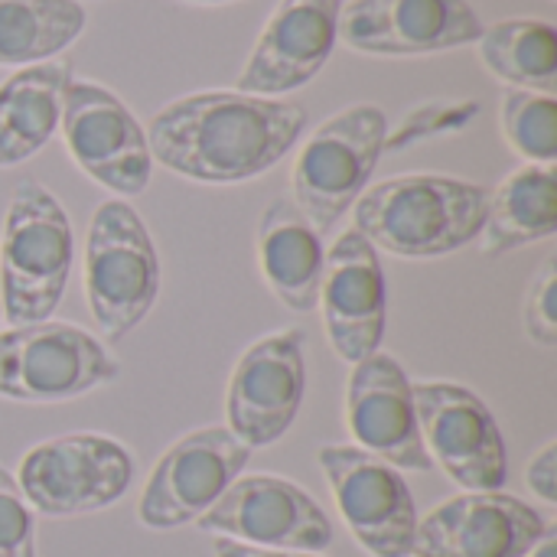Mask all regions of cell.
Returning <instances> with one entry per match:
<instances>
[{"label": "cell", "instance_id": "21", "mask_svg": "<svg viewBox=\"0 0 557 557\" xmlns=\"http://www.w3.org/2000/svg\"><path fill=\"white\" fill-rule=\"evenodd\" d=\"M557 232V173L555 166L525 163L512 170L493 193L483 222V251L509 255L525 245L545 242Z\"/></svg>", "mask_w": 557, "mask_h": 557}, {"label": "cell", "instance_id": "23", "mask_svg": "<svg viewBox=\"0 0 557 557\" xmlns=\"http://www.w3.org/2000/svg\"><path fill=\"white\" fill-rule=\"evenodd\" d=\"M85 23L78 0H0V65L49 62L82 36Z\"/></svg>", "mask_w": 557, "mask_h": 557}, {"label": "cell", "instance_id": "14", "mask_svg": "<svg viewBox=\"0 0 557 557\" xmlns=\"http://www.w3.org/2000/svg\"><path fill=\"white\" fill-rule=\"evenodd\" d=\"M545 532L542 512L506 490L460 493L418 519L411 557H525Z\"/></svg>", "mask_w": 557, "mask_h": 557}, {"label": "cell", "instance_id": "11", "mask_svg": "<svg viewBox=\"0 0 557 557\" xmlns=\"http://www.w3.org/2000/svg\"><path fill=\"white\" fill-rule=\"evenodd\" d=\"M307 392V333L297 326L277 330L251 343L225 392L228 431L248 447L277 444L297 421Z\"/></svg>", "mask_w": 557, "mask_h": 557}, {"label": "cell", "instance_id": "12", "mask_svg": "<svg viewBox=\"0 0 557 557\" xmlns=\"http://www.w3.org/2000/svg\"><path fill=\"white\" fill-rule=\"evenodd\" d=\"M196 525L255 548L320 555L333 545V522L323 506L294 480L268 473H242Z\"/></svg>", "mask_w": 557, "mask_h": 557}, {"label": "cell", "instance_id": "7", "mask_svg": "<svg viewBox=\"0 0 557 557\" xmlns=\"http://www.w3.org/2000/svg\"><path fill=\"white\" fill-rule=\"evenodd\" d=\"M13 480L29 509L42 516H91L127 496L134 483V457L108 434L78 431L29 447Z\"/></svg>", "mask_w": 557, "mask_h": 557}, {"label": "cell", "instance_id": "10", "mask_svg": "<svg viewBox=\"0 0 557 557\" xmlns=\"http://www.w3.org/2000/svg\"><path fill=\"white\" fill-rule=\"evenodd\" d=\"M251 450L228 428L183 434L150 470L137 519L150 532H173L199 522L219 496L245 473Z\"/></svg>", "mask_w": 557, "mask_h": 557}, {"label": "cell", "instance_id": "24", "mask_svg": "<svg viewBox=\"0 0 557 557\" xmlns=\"http://www.w3.org/2000/svg\"><path fill=\"white\" fill-rule=\"evenodd\" d=\"M499 124L509 147L529 163L555 166L557 160V101L555 95L506 88L499 101Z\"/></svg>", "mask_w": 557, "mask_h": 557}, {"label": "cell", "instance_id": "13", "mask_svg": "<svg viewBox=\"0 0 557 557\" xmlns=\"http://www.w3.org/2000/svg\"><path fill=\"white\" fill-rule=\"evenodd\" d=\"M317 463L330 480L339 516L369 555L411 557L418 509L401 470L349 444L323 447Z\"/></svg>", "mask_w": 557, "mask_h": 557}, {"label": "cell", "instance_id": "2", "mask_svg": "<svg viewBox=\"0 0 557 557\" xmlns=\"http://www.w3.org/2000/svg\"><path fill=\"white\" fill-rule=\"evenodd\" d=\"M490 189L441 173L388 176L352 202L356 232L395 258H444L480 238Z\"/></svg>", "mask_w": 557, "mask_h": 557}, {"label": "cell", "instance_id": "31", "mask_svg": "<svg viewBox=\"0 0 557 557\" xmlns=\"http://www.w3.org/2000/svg\"><path fill=\"white\" fill-rule=\"evenodd\" d=\"M189 3H232V0H189Z\"/></svg>", "mask_w": 557, "mask_h": 557}, {"label": "cell", "instance_id": "27", "mask_svg": "<svg viewBox=\"0 0 557 557\" xmlns=\"http://www.w3.org/2000/svg\"><path fill=\"white\" fill-rule=\"evenodd\" d=\"M525 336L545 349L557 346V268L555 258L545 261V268L539 271V277L532 281V290L525 297Z\"/></svg>", "mask_w": 557, "mask_h": 557}, {"label": "cell", "instance_id": "20", "mask_svg": "<svg viewBox=\"0 0 557 557\" xmlns=\"http://www.w3.org/2000/svg\"><path fill=\"white\" fill-rule=\"evenodd\" d=\"M65 59L16 69L0 82V170L36 157L62 121L65 85L72 82Z\"/></svg>", "mask_w": 557, "mask_h": 557}, {"label": "cell", "instance_id": "19", "mask_svg": "<svg viewBox=\"0 0 557 557\" xmlns=\"http://www.w3.org/2000/svg\"><path fill=\"white\" fill-rule=\"evenodd\" d=\"M258 268L271 294L294 313H313L323 277V238L290 196H277L258 219Z\"/></svg>", "mask_w": 557, "mask_h": 557}, {"label": "cell", "instance_id": "5", "mask_svg": "<svg viewBox=\"0 0 557 557\" xmlns=\"http://www.w3.org/2000/svg\"><path fill=\"white\" fill-rule=\"evenodd\" d=\"M385 134L388 117L379 104H349L304 140L290 170V199L320 235L366 193L385 153Z\"/></svg>", "mask_w": 557, "mask_h": 557}, {"label": "cell", "instance_id": "9", "mask_svg": "<svg viewBox=\"0 0 557 557\" xmlns=\"http://www.w3.org/2000/svg\"><path fill=\"white\" fill-rule=\"evenodd\" d=\"M62 140L75 166L117 196H140L153 176L147 127L104 85L72 78L62 98Z\"/></svg>", "mask_w": 557, "mask_h": 557}, {"label": "cell", "instance_id": "4", "mask_svg": "<svg viewBox=\"0 0 557 557\" xmlns=\"http://www.w3.org/2000/svg\"><path fill=\"white\" fill-rule=\"evenodd\" d=\"M160 297V255L147 222L124 199H104L85 242V300L101 339H127Z\"/></svg>", "mask_w": 557, "mask_h": 557}, {"label": "cell", "instance_id": "15", "mask_svg": "<svg viewBox=\"0 0 557 557\" xmlns=\"http://www.w3.org/2000/svg\"><path fill=\"white\" fill-rule=\"evenodd\" d=\"M483 33L467 0H346L339 39L366 55H431L473 46Z\"/></svg>", "mask_w": 557, "mask_h": 557}, {"label": "cell", "instance_id": "6", "mask_svg": "<svg viewBox=\"0 0 557 557\" xmlns=\"http://www.w3.org/2000/svg\"><path fill=\"white\" fill-rule=\"evenodd\" d=\"M117 372L108 346L75 323L42 320L0 333V398L62 405L114 382Z\"/></svg>", "mask_w": 557, "mask_h": 557}, {"label": "cell", "instance_id": "1", "mask_svg": "<svg viewBox=\"0 0 557 557\" xmlns=\"http://www.w3.org/2000/svg\"><path fill=\"white\" fill-rule=\"evenodd\" d=\"M307 108L238 88L193 91L147 124L150 157L193 183L232 186L277 166L307 131Z\"/></svg>", "mask_w": 557, "mask_h": 557}, {"label": "cell", "instance_id": "22", "mask_svg": "<svg viewBox=\"0 0 557 557\" xmlns=\"http://www.w3.org/2000/svg\"><path fill=\"white\" fill-rule=\"evenodd\" d=\"M476 46L483 65L509 88L557 91V29L548 20H499L483 26Z\"/></svg>", "mask_w": 557, "mask_h": 557}, {"label": "cell", "instance_id": "28", "mask_svg": "<svg viewBox=\"0 0 557 557\" xmlns=\"http://www.w3.org/2000/svg\"><path fill=\"white\" fill-rule=\"evenodd\" d=\"M525 483L545 506H557V441H548L532 457V463L525 470Z\"/></svg>", "mask_w": 557, "mask_h": 557}, {"label": "cell", "instance_id": "30", "mask_svg": "<svg viewBox=\"0 0 557 557\" xmlns=\"http://www.w3.org/2000/svg\"><path fill=\"white\" fill-rule=\"evenodd\" d=\"M525 557H557V529H548V532L542 535V542H539Z\"/></svg>", "mask_w": 557, "mask_h": 557}, {"label": "cell", "instance_id": "32", "mask_svg": "<svg viewBox=\"0 0 557 557\" xmlns=\"http://www.w3.org/2000/svg\"><path fill=\"white\" fill-rule=\"evenodd\" d=\"M0 323H3V297H0Z\"/></svg>", "mask_w": 557, "mask_h": 557}, {"label": "cell", "instance_id": "16", "mask_svg": "<svg viewBox=\"0 0 557 557\" xmlns=\"http://www.w3.org/2000/svg\"><path fill=\"white\" fill-rule=\"evenodd\" d=\"M317 307H323L330 346L343 362L356 366L382 349L388 323L385 271L379 251L356 228L330 245Z\"/></svg>", "mask_w": 557, "mask_h": 557}, {"label": "cell", "instance_id": "25", "mask_svg": "<svg viewBox=\"0 0 557 557\" xmlns=\"http://www.w3.org/2000/svg\"><path fill=\"white\" fill-rule=\"evenodd\" d=\"M476 111H480L476 101H431V104H421L398 124V131L385 134V150H405V147H411L418 140H431V137H441L447 131H460L463 124H470V117Z\"/></svg>", "mask_w": 557, "mask_h": 557}, {"label": "cell", "instance_id": "3", "mask_svg": "<svg viewBox=\"0 0 557 557\" xmlns=\"http://www.w3.org/2000/svg\"><path fill=\"white\" fill-rule=\"evenodd\" d=\"M75 232L65 206L36 180H20L0 225V297L10 326L49 320L69 287Z\"/></svg>", "mask_w": 557, "mask_h": 557}, {"label": "cell", "instance_id": "17", "mask_svg": "<svg viewBox=\"0 0 557 557\" xmlns=\"http://www.w3.org/2000/svg\"><path fill=\"white\" fill-rule=\"evenodd\" d=\"M343 3L346 0H281L235 88L245 95L281 98L310 85L339 42Z\"/></svg>", "mask_w": 557, "mask_h": 557}, {"label": "cell", "instance_id": "8", "mask_svg": "<svg viewBox=\"0 0 557 557\" xmlns=\"http://www.w3.org/2000/svg\"><path fill=\"white\" fill-rule=\"evenodd\" d=\"M421 444L463 493L503 490L509 480L506 437L490 405L457 382H414Z\"/></svg>", "mask_w": 557, "mask_h": 557}, {"label": "cell", "instance_id": "29", "mask_svg": "<svg viewBox=\"0 0 557 557\" xmlns=\"http://www.w3.org/2000/svg\"><path fill=\"white\" fill-rule=\"evenodd\" d=\"M215 557H323L310 555V552H277V548H255L245 542H232V539H215L212 545Z\"/></svg>", "mask_w": 557, "mask_h": 557}, {"label": "cell", "instance_id": "26", "mask_svg": "<svg viewBox=\"0 0 557 557\" xmlns=\"http://www.w3.org/2000/svg\"><path fill=\"white\" fill-rule=\"evenodd\" d=\"M0 557H36V516L10 470L0 467Z\"/></svg>", "mask_w": 557, "mask_h": 557}, {"label": "cell", "instance_id": "18", "mask_svg": "<svg viewBox=\"0 0 557 557\" xmlns=\"http://www.w3.org/2000/svg\"><path fill=\"white\" fill-rule=\"evenodd\" d=\"M414 382L388 352H372L352 366L346 385V428L359 450L392 463L395 470L424 473L431 457L421 444Z\"/></svg>", "mask_w": 557, "mask_h": 557}]
</instances>
